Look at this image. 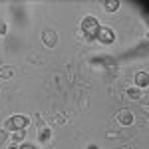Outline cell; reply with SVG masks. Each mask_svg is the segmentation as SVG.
Returning a JSON list of instances; mask_svg holds the SVG:
<instances>
[{
  "label": "cell",
  "instance_id": "8fae6325",
  "mask_svg": "<svg viewBox=\"0 0 149 149\" xmlns=\"http://www.w3.org/2000/svg\"><path fill=\"white\" fill-rule=\"evenodd\" d=\"M24 129H18V131H12V143H18V141H22L24 139Z\"/></svg>",
  "mask_w": 149,
  "mask_h": 149
},
{
  "label": "cell",
  "instance_id": "9c48e42d",
  "mask_svg": "<svg viewBox=\"0 0 149 149\" xmlns=\"http://www.w3.org/2000/svg\"><path fill=\"white\" fill-rule=\"evenodd\" d=\"M14 76V68L12 66H2L0 68V80H10Z\"/></svg>",
  "mask_w": 149,
  "mask_h": 149
},
{
  "label": "cell",
  "instance_id": "3957f363",
  "mask_svg": "<svg viewBox=\"0 0 149 149\" xmlns=\"http://www.w3.org/2000/svg\"><path fill=\"white\" fill-rule=\"evenodd\" d=\"M36 123H38V139H40V143H48L50 139H52V129L44 123V119L40 117V113H36Z\"/></svg>",
  "mask_w": 149,
  "mask_h": 149
},
{
  "label": "cell",
  "instance_id": "277c9868",
  "mask_svg": "<svg viewBox=\"0 0 149 149\" xmlns=\"http://www.w3.org/2000/svg\"><path fill=\"white\" fill-rule=\"evenodd\" d=\"M95 40H100V42H102V44H105V46H111V44L115 42V32L109 28V26H100Z\"/></svg>",
  "mask_w": 149,
  "mask_h": 149
},
{
  "label": "cell",
  "instance_id": "30bf717a",
  "mask_svg": "<svg viewBox=\"0 0 149 149\" xmlns=\"http://www.w3.org/2000/svg\"><path fill=\"white\" fill-rule=\"evenodd\" d=\"M127 95H129L131 100H141V97H143V90H139V88H129V90H127Z\"/></svg>",
  "mask_w": 149,
  "mask_h": 149
},
{
  "label": "cell",
  "instance_id": "9a60e30c",
  "mask_svg": "<svg viewBox=\"0 0 149 149\" xmlns=\"http://www.w3.org/2000/svg\"><path fill=\"white\" fill-rule=\"evenodd\" d=\"M88 149H100V147H95V145H90V147H88Z\"/></svg>",
  "mask_w": 149,
  "mask_h": 149
},
{
  "label": "cell",
  "instance_id": "7c38bea8",
  "mask_svg": "<svg viewBox=\"0 0 149 149\" xmlns=\"http://www.w3.org/2000/svg\"><path fill=\"white\" fill-rule=\"evenodd\" d=\"M6 30H8V28H6V22H4V20L0 18V36H4V34H6Z\"/></svg>",
  "mask_w": 149,
  "mask_h": 149
},
{
  "label": "cell",
  "instance_id": "5bb4252c",
  "mask_svg": "<svg viewBox=\"0 0 149 149\" xmlns=\"http://www.w3.org/2000/svg\"><path fill=\"white\" fill-rule=\"evenodd\" d=\"M8 149H20V145H18V143H12V145H10Z\"/></svg>",
  "mask_w": 149,
  "mask_h": 149
},
{
  "label": "cell",
  "instance_id": "7a4b0ae2",
  "mask_svg": "<svg viewBox=\"0 0 149 149\" xmlns=\"http://www.w3.org/2000/svg\"><path fill=\"white\" fill-rule=\"evenodd\" d=\"M28 125H30V117H28V115L14 113V115H10V117L6 119L4 129H6V131H18V129H26Z\"/></svg>",
  "mask_w": 149,
  "mask_h": 149
},
{
  "label": "cell",
  "instance_id": "5b68a950",
  "mask_svg": "<svg viewBox=\"0 0 149 149\" xmlns=\"http://www.w3.org/2000/svg\"><path fill=\"white\" fill-rule=\"evenodd\" d=\"M42 42H44V46H46V48H56V44H58L56 30H52V28L44 30V32H42Z\"/></svg>",
  "mask_w": 149,
  "mask_h": 149
},
{
  "label": "cell",
  "instance_id": "6da1fadb",
  "mask_svg": "<svg viewBox=\"0 0 149 149\" xmlns=\"http://www.w3.org/2000/svg\"><path fill=\"white\" fill-rule=\"evenodd\" d=\"M100 20L95 18V16H84L81 18V34L86 36L88 40H95V36H97V30H100Z\"/></svg>",
  "mask_w": 149,
  "mask_h": 149
},
{
  "label": "cell",
  "instance_id": "8992f818",
  "mask_svg": "<svg viewBox=\"0 0 149 149\" xmlns=\"http://www.w3.org/2000/svg\"><path fill=\"white\" fill-rule=\"evenodd\" d=\"M115 119H117V123H121V125H131V123L135 121V117H133V113H131L129 109H119V111L115 113Z\"/></svg>",
  "mask_w": 149,
  "mask_h": 149
},
{
  "label": "cell",
  "instance_id": "52a82bcc",
  "mask_svg": "<svg viewBox=\"0 0 149 149\" xmlns=\"http://www.w3.org/2000/svg\"><path fill=\"white\" fill-rule=\"evenodd\" d=\"M147 86H149V74L145 72V70H141V72L135 74V88H139V90H147Z\"/></svg>",
  "mask_w": 149,
  "mask_h": 149
},
{
  "label": "cell",
  "instance_id": "ba28073f",
  "mask_svg": "<svg viewBox=\"0 0 149 149\" xmlns=\"http://www.w3.org/2000/svg\"><path fill=\"white\" fill-rule=\"evenodd\" d=\"M119 6H121L119 0H105V2H103V10L105 12H117Z\"/></svg>",
  "mask_w": 149,
  "mask_h": 149
},
{
  "label": "cell",
  "instance_id": "4fadbf2b",
  "mask_svg": "<svg viewBox=\"0 0 149 149\" xmlns=\"http://www.w3.org/2000/svg\"><path fill=\"white\" fill-rule=\"evenodd\" d=\"M20 149H36V147H34V145H30V143H22Z\"/></svg>",
  "mask_w": 149,
  "mask_h": 149
}]
</instances>
